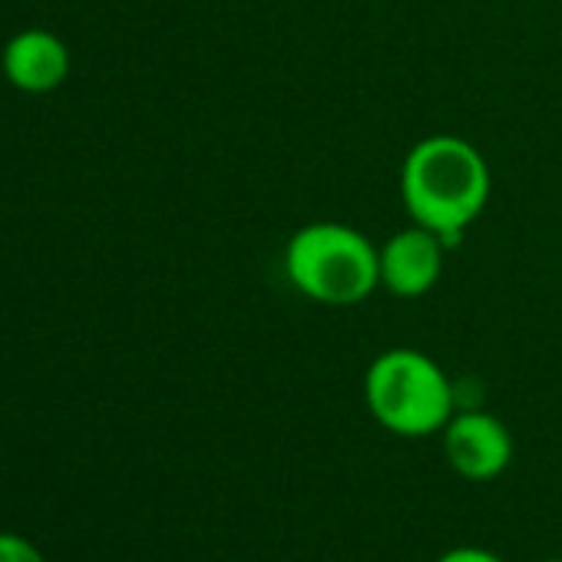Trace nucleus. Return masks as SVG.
<instances>
[{
  "instance_id": "f257e3e1",
  "label": "nucleus",
  "mask_w": 562,
  "mask_h": 562,
  "mask_svg": "<svg viewBox=\"0 0 562 562\" xmlns=\"http://www.w3.org/2000/svg\"><path fill=\"white\" fill-rule=\"evenodd\" d=\"M490 192V162L463 136H424L401 162V202L411 222L430 228L447 245H457L486 212Z\"/></svg>"
},
{
  "instance_id": "f03ea898",
  "label": "nucleus",
  "mask_w": 562,
  "mask_h": 562,
  "mask_svg": "<svg viewBox=\"0 0 562 562\" xmlns=\"http://www.w3.org/2000/svg\"><path fill=\"white\" fill-rule=\"evenodd\" d=\"M285 274L315 305L351 308L381 289L378 245L355 225L312 222L285 245Z\"/></svg>"
},
{
  "instance_id": "7ed1b4c3",
  "label": "nucleus",
  "mask_w": 562,
  "mask_h": 562,
  "mask_svg": "<svg viewBox=\"0 0 562 562\" xmlns=\"http://www.w3.org/2000/svg\"><path fill=\"white\" fill-rule=\"evenodd\" d=\"M364 404L387 434L420 440L457 414V387L430 355L387 348L364 371Z\"/></svg>"
},
{
  "instance_id": "20e7f679",
  "label": "nucleus",
  "mask_w": 562,
  "mask_h": 562,
  "mask_svg": "<svg viewBox=\"0 0 562 562\" xmlns=\"http://www.w3.org/2000/svg\"><path fill=\"white\" fill-rule=\"evenodd\" d=\"M440 443L450 470L473 483H490L503 476L513 463L509 427L480 407L457 411L440 430Z\"/></svg>"
},
{
  "instance_id": "39448f33",
  "label": "nucleus",
  "mask_w": 562,
  "mask_h": 562,
  "mask_svg": "<svg viewBox=\"0 0 562 562\" xmlns=\"http://www.w3.org/2000/svg\"><path fill=\"white\" fill-rule=\"evenodd\" d=\"M443 248L447 241L434 235L424 225H407L378 245L381 258V289H387L394 299H420L434 292V285L443 274Z\"/></svg>"
},
{
  "instance_id": "423d86ee",
  "label": "nucleus",
  "mask_w": 562,
  "mask_h": 562,
  "mask_svg": "<svg viewBox=\"0 0 562 562\" xmlns=\"http://www.w3.org/2000/svg\"><path fill=\"white\" fill-rule=\"evenodd\" d=\"M70 47L64 44V37H57L54 31L44 27H27L21 34H14L0 54V70H4V80L31 97H44L54 93L67 83L70 77Z\"/></svg>"
},
{
  "instance_id": "0eeeda50",
  "label": "nucleus",
  "mask_w": 562,
  "mask_h": 562,
  "mask_svg": "<svg viewBox=\"0 0 562 562\" xmlns=\"http://www.w3.org/2000/svg\"><path fill=\"white\" fill-rule=\"evenodd\" d=\"M0 562H47V559L31 539L18 532H0Z\"/></svg>"
},
{
  "instance_id": "6e6552de",
  "label": "nucleus",
  "mask_w": 562,
  "mask_h": 562,
  "mask_svg": "<svg viewBox=\"0 0 562 562\" xmlns=\"http://www.w3.org/2000/svg\"><path fill=\"white\" fill-rule=\"evenodd\" d=\"M434 562H506V559L483 546H453L443 555H437Z\"/></svg>"
},
{
  "instance_id": "1a4fd4ad",
  "label": "nucleus",
  "mask_w": 562,
  "mask_h": 562,
  "mask_svg": "<svg viewBox=\"0 0 562 562\" xmlns=\"http://www.w3.org/2000/svg\"><path fill=\"white\" fill-rule=\"evenodd\" d=\"M542 562H562V559H542Z\"/></svg>"
}]
</instances>
